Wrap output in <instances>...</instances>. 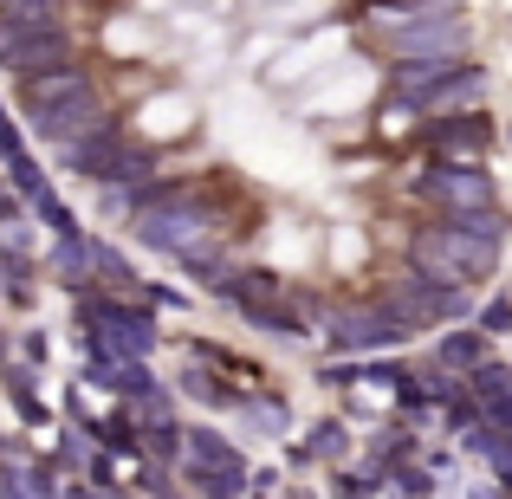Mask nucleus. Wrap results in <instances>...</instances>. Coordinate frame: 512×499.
I'll use <instances>...</instances> for the list:
<instances>
[{
  "label": "nucleus",
  "mask_w": 512,
  "mask_h": 499,
  "mask_svg": "<svg viewBox=\"0 0 512 499\" xmlns=\"http://www.w3.org/2000/svg\"><path fill=\"white\" fill-rule=\"evenodd\" d=\"M247 7H273V0H247Z\"/></svg>",
  "instance_id": "5701e85b"
},
{
  "label": "nucleus",
  "mask_w": 512,
  "mask_h": 499,
  "mask_svg": "<svg viewBox=\"0 0 512 499\" xmlns=\"http://www.w3.org/2000/svg\"><path fill=\"white\" fill-rule=\"evenodd\" d=\"M137 7H143V0H137Z\"/></svg>",
  "instance_id": "393cba45"
},
{
  "label": "nucleus",
  "mask_w": 512,
  "mask_h": 499,
  "mask_svg": "<svg viewBox=\"0 0 512 499\" xmlns=\"http://www.w3.org/2000/svg\"><path fill=\"white\" fill-rule=\"evenodd\" d=\"M467 292L474 286H448V279L422 273V266H402V273H389V286L376 292V299L396 312V325L409 337H428V331H448L467 318Z\"/></svg>",
  "instance_id": "20e7f679"
},
{
  "label": "nucleus",
  "mask_w": 512,
  "mask_h": 499,
  "mask_svg": "<svg viewBox=\"0 0 512 499\" xmlns=\"http://www.w3.org/2000/svg\"><path fill=\"white\" fill-rule=\"evenodd\" d=\"M350 33H357V52H376L383 65L461 59L474 46V20H467L461 0H435V7H415V13H357Z\"/></svg>",
  "instance_id": "f257e3e1"
},
{
  "label": "nucleus",
  "mask_w": 512,
  "mask_h": 499,
  "mask_svg": "<svg viewBox=\"0 0 512 499\" xmlns=\"http://www.w3.org/2000/svg\"><path fill=\"white\" fill-rule=\"evenodd\" d=\"M72 499H98V493H91V487H78V493H72Z\"/></svg>",
  "instance_id": "412c9836"
},
{
  "label": "nucleus",
  "mask_w": 512,
  "mask_h": 499,
  "mask_svg": "<svg viewBox=\"0 0 512 499\" xmlns=\"http://www.w3.org/2000/svg\"><path fill=\"white\" fill-rule=\"evenodd\" d=\"M376 493H383V461H363L338 474V499H376Z\"/></svg>",
  "instance_id": "f3484780"
},
{
  "label": "nucleus",
  "mask_w": 512,
  "mask_h": 499,
  "mask_svg": "<svg viewBox=\"0 0 512 499\" xmlns=\"http://www.w3.org/2000/svg\"><path fill=\"white\" fill-rule=\"evenodd\" d=\"M435 221H454V227H467V234H480V240H493V247H506L512 240V214L493 201V208H467V214H435Z\"/></svg>",
  "instance_id": "2eb2a0df"
},
{
  "label": "nucleus",
  "mask_w": 512,
  "mask_h": 499,
  "mask_svg": "<svg viewBox=\"0 0 512 499\" xmlns=\"http://www.w3.org/2000/svg\"><path fill=\"white\" fill-rule=\"evenodd\" d=\"M435 363L441 370H454V376H474L480 363H493V337L467 318V325H448V331H435Z\"/></svg>",
  "instance_id": "f8f14e48"
},
{
  "label": "nucleus",
  "mask_w": 512,
  "mask_h": 499,
  "mask_svg": "<svg viewBox=\"0 0 512 499\" xmlns=\"http://www.w3.org/2000/svg\"><path fill=\"white\" fill-rule=\"evenodd\" d=\"M325 344L331 350H344V357H383V350H396L402 331L396 325V312H389L383 299H363V305H338V312H325Z\"/></svg>",
  "instance_id": "0eeeda50"
},
{
  "label": "nucleus",
  "mask_w": 512,
  "mask_h": 499,
  "mask_svg": "<svg viewBox=\"0 0 512 499\" xmlns=\"http://www.w3.org/2000/svg\"><path fill=\"white\" fill-rule=\"evenodd\" d=\"M188 124H195V104H188L182 91H163V98H150V104L137 111V130H143L150 143H169V137H182Z\"/></svg>",
  "instance_id": "4468645a"
},
{
  "label": "nucleus",
  "mask_w": 512,
  "mask_h": 499,
  "mask_svg": "<svg viewBox=\"0 0 512 499\" xmlns=\"http://www.w3.org/2000/svg\"><path fill=\"white\" fill-rule=\"evenodd\" d=\"M46 266H52V279H59V286H72V292L98 286V240H91L85 227H72V234H52Z\"/></svg>",
  "instance_id": "9b49d317"
},
{
  "label": "nucleus",
  "mask_w": 512,
  "mask_h": 499,
  "mask_svg": "<svg viewBox=\"0 0 512 499\" xmlns=\"http://www.w3.org/2000/svg\"><path fill=\"white\" fill-rule=\"evenodd\" d=\"M409 266L448 279V286H487L500 273V247L467 234V227H454V221H428L409 234Z\"/></svg>",
  "instance_id": "7ed1b4c3"
},
{
  "label": "nucleus",
  "mask_w": 512,
  "mask_h": 499,
  "mask_svg": "<svg viewBox=\"0 0 512 499\" xmlns=\"http://www.w3.org/2000/svg\"><path fill=\"white\" fill-rule=\"evenodd\" d=\"M474 499H500V493H474Z\"/></svg>",
  "instance_id": "b1692460"
},
{
  "label": "nucleus",
  "mask_w": 512,
  "mask_h": 499,
  "mask_svg": "<svg viewBox=\"0 0 512 499\" xmlns=\"http://www.w3.org/2000/svg\"><path fill=\"white\" fill-rule=\"evenodd\" d=\"M409 195L428 214H467V208H493L500 188L480 163H428L422 175H409Z\"/></svg>",
  "instance_id": "423d86ee"
},
{
  "label": "nucleus",
  "mask_w": 512,
  "mask_h": 499,
  "mask_svg": "<svg viewBox=\"0 0 512 499\" xmlns=\"http://www.w3.org/2000/svg\"><path fill=\"white\" fill-rule=\"evenodd\" d=\"M20 111H26V124H33V137H46L52 150H65V143L91 137L98 124H111L98 72H91L85 59H65V65H52V72L20 78Z\"/></svg>",
  "instance_id": "f03ea898"
},
{
  "label": "nucleus",
  "mask_w": 512,
  "mask_h": 499,
  "mask_svg": "<svg viewBox=\"0 0 512 499\" xmlns=\"http://www.w3.org/2000/svg\"><path fill=\"white\" fill-rule=\"evenodd\" d=\"M188 461H240V448L214 428H188Z\"/></svg>",
  "instance_id": "a211bd4d"
},
{
  "label": "nucleus",
  "mask_w": 512,
  "mask_h": 499,
  "mask_svg": "<svg viewBox=\"0 0 512 499\" xmlns=\"http://www.w3.org/2000/svg\"><path fill=\"white\" fill-rule=\"evenodd\" d=\"M253 20H260L266 33L292 39V33H318V26L350 20V0H273V7H253Z\"/></svg>",
  "instance_id": "9d476101"
},
{
  "label": "nucleus",
  "mask_w": 512,
  "mask_h": 499,
  "mask_svg": "<svg viewBox=\"0 0 512 499\" xmlns=\"http://www.w3.org/2000/svg\"><path fill=\"white\" fill-rule=\"evenodd\" d=\"M65 59H78L72 20H59V26H7L0 20V72L7 78L52 72V65H65Z\"/></svg>",
  "instance_id": "6e6552de"
},
{
  "label": "nucleus",
  "mask_w": 512,
  "mask_h": 499,
  "mask_svg": "<svg viewBox=\"0 0 512 499\" xmlns=\"http://www.w3.org/2000/svg\"><path fill=\"white\" fill-rule=\"evenodd\" d=\"M350 46H357L350 20H338V26H318V33H292V46H279V52H273L266 78H273V85H305V78H325V72L344 59Z\"/></svg>",
  "instance_id": "1a4fd4ad"
},
{
  "label": "nucleus",
  "mask_w": 512,
  "mask_h": 499,
  "mask_svg": "<svg viewBox=\"0 0 512 499\" xmlns=\"http://www.w3.org/2000/svg\"><path fill=\"white\" fill-rule=\"evenodd\" d=\"M474 325L487 337H512V292H493V299L474 312Z\"/></svg>",
  "instance_id": "aec40b11"
},
{
  "label": "nucleus",
  "mask_w": 512,
  "mask_h": 499,
  "mask_svg": "<svg viewBox=\"0 0 512 499\" xmlns=\"http://www.w3.org/2000/svg\"><path fill=\"white\" fill-rule=\"evenodd\" d=\"M389 480H396V493H402V499H435V474H428V467H415V454L389 467Z\"/></svg>",
  "instance_id": "6ab92c4d"
},
{
  "label": "nucleus",
  "mask_w": 512,
  "mask_h": 499,
  "mask_svg": "<svg viewBox=\"0 0 512 499\" xmlns=\"http://www.w3.org/2000/svg\"><path fill=\"white\" fill-rule=\"evenodd\" d=\"M117 499H156V493H117Z\"/></svg>",
  "instance_id": "4be33fe9"
},
{
  "label": "nucleus",
  "mask_w": 512,
  "mask_h": 499,
  "mask_svg": "<svg viewBox=\"0 0 512 499\" xmlns=\"http://www.w3.org/2000/svg\"><path fill=\"white\" fill-rule=\"evenodd\" d=\"M344 454H350V428L344 422H312V435H305L299 441V461H344Z\"/></svg>",
  "instance_id": "dca6fc26"
},
{
  "label": "nucleus",
  "mask_w": 512,
  "mask_h": 499,
  "mask_svg": "<svg viewBox=\"0 0 512 499\" xmlns=\"http://www.w3.org/2000/svg\"><path fill=\"white\" fill-rule=\"evenodd\" d=\"M182 480L201 499H240L247 493V461H182Z\"/></svg>",
  "instance_id": "ddd939ff"
},
{
  "label": "nucleus",
  "mask_w": 512,
  "mask_h": 499,
  "mask_svg": "<svg viewBox=\"0 0 512 499\" xmlns=\"http://www.w3.org/2000/svg\"><path fill=\"white\" fill-rule=\"evenodd\" d=\"M415 143H422L428 163H480V156L500 143V124L487 117V104H474V111H441V117H422V124H415Z\"/></svg>",
  "instance_id": "39448f33"
}]
</instances>
